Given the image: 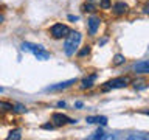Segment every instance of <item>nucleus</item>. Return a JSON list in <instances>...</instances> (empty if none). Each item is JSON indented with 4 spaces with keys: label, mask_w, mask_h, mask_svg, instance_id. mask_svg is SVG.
<instances>
[{
    "label": "nucleus",
    "mask_w": 149,
    "mask_h": 140,
    "mask_svg": "<svg viewBox=\"0 0 149 140\" xmlns=\"http://www.w3.org/2000/svg\"><path fill=\"white\" fill-rule=\"evenodd\" d=\"M79 42H81V33L79 31H70L67 34V39H65L64 44V51L67 56H73L74 51L78 50Z\"/></svg>",
    "instance_id": "obj_1"
},
{
    "label": "nucleus",
    "mask_w": 149,
    "mask_h": 140,
    "mask_svg": "<svg viewBox=\"0 0 149 140\" xmlns=\"http://www.w3.org/2000/svg\"><path fill=\"white\" fill-rule=\"evenodd\" d=\"M20 47H22V50H23V51L34 55L39 61H47V59H50V53L44 48V47H40V45L31 44V42H22V45H20Z\"/></svg>",
    "instance_id": "obj_2"
},
{
    "label": "nucleus",
    "mask_w": 149,
    "mask_h": 140,
    "mask_svg": "<svg viewBox=\"0 0 149 140\" xmlns=\"http://www.w3.org/2000/svg\"><path fill=\"white\" fill-rule=\"evenodd\" d=\"M50 33L54 39H62V37H67V34L70 33V28L67 25H62V23H54L51 27Z\"/></svg>",
    "instance_id": "obj_3"
},
{
    "label": "nucleus",
    "mask_w": 149,
    "mask_h": 140,
    "mask_svg": "<svg viewBox=\"0 0 149 140\" xmlns=\"http://www.w3.org/2000/svg\"><path fill=\"white\" fill-rule=\"evenodd\" d=\"M127 84H129V78L120 76V78H115V79L107 81L106 86H104V90H109V89H121V87H126Z\"/></svg>",
    "instance_id": "obj_4"
},
{
    "label": "nucleus",
    "mask_w": 149,
    "mask_h": 140,
    "mask_svg": "<svg viewBox=\"0 0 149 140\" xmlns=\"http://www.w3.org/2000/svg\"><path fill=\"white\" fill-rule=\"evenodd\" d=\"M51 121H53V125L54 126H62L65 123H76V120H72V118H68L67 115H64V114H53V117H51Z\"/></svg>",
    "instance_id": "obj_5"
},
{
    "label": "nucleus",
    "mask_w": 149,
    "mask_h": 140,
    "mask_svg": "<svg viewBox=\"0 0 149 140\" xmlns=\"http://www.w3.org/2000/svg\"><path fill=\"white\" fill-rule=\"evenodd\" d=\"M76 83V78H72V79H67V81H62V83H58V84H54V86H48L45 89L47 92H56V90H62V89H67L70 87L72 84Z\"/></svg>",
    "instance_id": "obj_6"
},
{
    "label": "nucleus",
    "mask_w": 149,
    "mask_h": 140,
    "mask_svg": "<svg viewBox=\"0 0 149 140\" xmlns=\"http://www.w3.org/2000/svg\"><path fill=\"white\" fill-rule=\"evenodd\" d=\"M87 23H88V31H90V34H95L98 27H100V19L98 17H90Z\"/></svg>",
    "instance_id": "obj_7"
},
{
    "label": "nucleus",
    "mask_w": 149,
    "mask_h": 140,
    "mask_svg": "<svg viewBox=\"0 0 149 140\" xmlns=\"http://www.w3.org/2000/svg\"><path fill=\"white\" fill-rule=\"evenodd\" d=\"M135 72L138 73H149V61H143V62H138L134 65Z\"/></svg>",
    "instance_id": "obj_8"
},
{
    "label": "nucleus",
    "mask_w": 149,
    "mask_h": 140,
    "mask_svg": "<svg viewBox=\"0 0 149 140\" xmlns=\"http://www.w3.org/2000/svg\"><path fill=\"white\" fill-rule=\"evenodd\" d=\"M86 121L87 123H100V125H107V117H87L86 118Z\"/></svg>",
    "instance_id": "obj_9"
},
{
    "label": "nucleus",
    "mask_w": 149,
    "mask_h": 140,
    "mask_svg": "<svg viewBox=\"0 0 149 140\" xmlns=\"http://www.w3.org/2000/svg\"><path fill=\"white\" fill-rule=\"evenodd\" d=\"M95 79H96V75H90V76L84 78L81 87H82V89H90V87L93 86V83H95Z\"/></svg>",
    "instance_id": "obj_10"
},
{
    "label": "nucleus",
    "mask_w": 149,
    "mask_h": 140,
    "mask_svg": "<svg viewBox=\"0 0 149 140\" xmlns=\"http://www.w3.org/2000/svg\"><path fill=\"white\" fill-rule=\"evenodd\" d=\"M126 9H127V5L123 3V2H118V3H115V6H113V13L120 16V14L126 13Z\"/></svg>",
    "instance_id": "obj_11"
},
{
    "label": "nucleus",
    "mask_w": 149,
    "mask_h": 140,
    "mask_svg": "<svg viewBox=\"0 0 149 140\" xmlns=\"http://www.w3.org/2000/svg\"><path fill=\"white\" fill-rule=\"evenodd\" d=\"M8 139L9 140H19V139H22V134H20V129H16V131H11L9 132V135H8Z\"/></svg>",
    "instance_id": "obj_12"
},
{
    "label": "nucleus",
    "mask_w": 149,
    "mask_h": 140,
    "mask_svg": "<svg viewBox=\"0 0 149 140\" xmlns=\"http://www.w3.org/2000/svg\"><path fill=\"white\" fill-rule=\"evenodd\" d=\"M124 62V56L123 55H115L113 58V65H121Z\"/></svg>",
    "instance_id": "obj_13"
},
{
    "label": "nucleus",
    "mask_w": 149,
    "mask_h": 140,
    "mask_svg": "<svg viewBox=\"0 0 149 140\" xmlns=\"http://www.w3.org/2000/svg\"><path fill=\"white\" fill-rule=\"evenodd\" d=\"M13 109H14V106H13V104L0 101V111H13Z\"/></svg>",
    "instance_id": "obj_14"
},
{
    "label": "nucleus",
    "mask_w": 149,
    "mask_h": 140,
    "mask_svg": "<svg viewBox=\"0 0 149 140\" xmlns=\"http://www.w3.org/2000/svg\"><path fill=\"white\" fill-rule=\"evenodd\" d=\"M104 137H106V135H104V132H102L101 129H98L96 132L93 134V135H90V137H88V139H104Z\"/></svg>",
    "instance_id": "obj_15"
},
{
    "label": "nucleus",
    "mask_w": 149,
    "mask_h": 140,
    "mask_svg": "<svg viewBox=\"0 0 149 140\" xmlns=\"http://www.w3.org/2000/svg\"><path fill=\"white\" fill-rule=\"evenodd\" d=\"M90 53V47H86V48H82L81 51H79V56H86Z\"/></svg>",
    "instance_id": "obj_16"
},
{
    "label": "nucleus",
    "mask_w": 149,
    "mask_h": 140,
    "mask_svg": "<svg viewBox=\"0 0 149 140\" xmlns=\"http://www.w3.org/2000/svg\"><path fill=\"white\" fill-rule=\"evenodd\" d=\"M101 6L104 8V9H107L110 6V0H101Z\"/></svg>",
    "instance_id": "obj_17"
},
{
    "label": "nucleus",
    "mask_w": 149,
    "mask_h": 140,
    "mask_svg": "<svg viewBox=\"0 0 149 140\" xmlns=\"http://www.w3.org/2000/svg\"><path fill=\"white\" fill-rule=\"evenodd\" d=\"M82 9H84V11H93V6H92V3H86L82 6Z\"/></svg>",
    "instance_id": "obj_18"
},
{
    "label": "nucleus",
    "mask_w": 149,
    "mask_h": 140,
    "mask_svg": "<svg viewBox=\"0 0 149 140\" xmlns=\"http://www.w3.org/2000/svg\"><path fill=\"white\" fill-rule=\"evenodd\" d=\"M14 107H16V111H19V112H26V107L22 106V104H17V106H14Z\"/></svg>",
    "instance_id": "obj_19"
},
{
    "label": "nucleus",
    "mask_w": 149,
    "mask_h": 140,
    "mask_svg": "<svg viewBox=\"0 0 149 140\" xmlns=\"http://www.w3.org/2000/svg\"><path fill=\"white\" fill-rule=\"evenodd\" d=\"M42 128H44V129H51V128H53V125H51V123H47V125L42 126Z\"/></svg>",
    "instance_id": "obj_20"
},
{
    "label": "nucleus",
    "mask_w": 149,
    "mask_h": 140,
    "mask_svg": "<svg viewBox=\"0 0 149 140\" xmlns=\"http://www.w3.org/2000/svg\"><path fill=\"white\" fill-rule=\"evenodd\" d=\"M68 20L74 22V20H78V17H76V16H68Z\"/></svg>",
    "instance_id": "obj_21"
},
{
    "label": "nucleus",
    "mask_w": 149,
    "mask_h": 140,
    "mask_svg": "<svg viewBox=\"0 0 149 140\" xmlns=\"http://www.w3.org/2000/svg\"><path fill=\"white\" fill-rule=\"evenodd\" d=\"M74 106H76V107H82V101H76V103H74Z\"/></svg>",
    "instance_id": "obj_22"
},
{
    "label": "nucleus",
    "mask_w": 149,
    "mask_h": 140,
    "mask_svg": "<svg viewBox=\"0 0 149 140\" xmlns=\"http://www.w3.org/2000/svg\"><path fill=\"white\" fill-rule=\"evenodd\" d=\"M65 106V101H59L58 103V107H64Z\"/></svg>",
    "instance_id": "obj_23"
},
{
    "label": "nucleus",
    "mask_w": 149,
    "mask_h": 140,
    "mask_svg": "<svg viewBox=\"0 0 149 140\" xmlns=\"http://www.w3.org/2000/svg\"><path fill=\"white\" fill-rule=\"evenodd\" d=\"M144 13H148V14H149V3L146 5V6H144Z\"/></svg>",
    "instance_id": "obj_24"
},
{
    "label": "nucleus",
    "mask_w": 149,
    "mask_h": 140,
    "mask_svg": "<svg viewBox=\"0 0 149 140\" xmlns=\"http://www.w3.org/2000/svg\"><path fill=\"white\" fill-rule=\"evenodd\" d=\"M2 22H3V16L0 14V23H2Z\"/></svg>",
    "instance_id": "obj_25"
},
{
    "label": "nucleus",
    "mask_w": 149,
    "mask_h": 140,
    "mask_svg": "<svg viewBox=\"0 0 149 140\" xmlns=\"http://www.w3.org/2000/svg\"><path fill=\"white\" fill-rule=\"evenodd\" d=\"M88 2H100V0H88Z\"/></svg>",
    "instance_id": "obj_26"
},
{
    "label": "nucleus",
    "mask_w": 149,
    "mask_h": 140,
    "mask_svg": "<svg viewBox=\"0 0 149 140\" xmlns=\"http://www.w3.org/2000/svg\"><path fill=\"white\" fill-rule=\"evenodd\" d=\"M3 92V87H0V93H2Z\"/></svg>",
    "instance_id": "obj_27"
},
{
    "label": "nucleus",
    "mask_w": 149,
    "mask_h": 140,
    "mask_svg": "<svg viewBox=\"0 0 149 140\" xmlns=\"http://www.w3.org/2000/svg\"><path fill=\"white\" fill-rule=\"evenodd\" d=\"M148 114H149V112H148Z\"/></svg>",
    "instance_id": "obj_28"
}]
</instances>
